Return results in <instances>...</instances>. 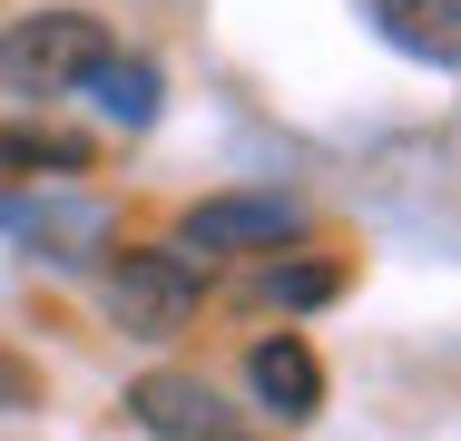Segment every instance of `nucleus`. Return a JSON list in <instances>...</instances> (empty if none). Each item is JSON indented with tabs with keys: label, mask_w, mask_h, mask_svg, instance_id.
Segmentation results:
<instances>
[{
	"label": "nucleus",
	"mask_w": 461,
	"mask_h": 441,
	"mask_svg": "<svg viewBox=\"0 0 461 441\" xmlns=\"http://www.w3.org/2000/svg\"><path fill=\"white\" fill-rule=\"evenodd\" d=\"M373 30L402 50V59H422V69H461V0H364Z\"/></svg>",
	"instance_id": "obj_6"
},
{
	"label": "nucleus",
	"mask_w": 461,
	"mask_h": 441,
	"mask_svg": "<svg viewBox=\"0 0 461 441\" xmlns=\"http://www.w3.org/2000/svg\"><path fill=\"white\" fill-rule=\"evenodd\" d=\"M89 98L108 108V118L148 128V118H158V69H148V59H118V50H108V59L89 69Z\"/></svg>",
	"instance_id": "obj_8"
},
{
	"label": "nucleus",
	"mask_w": 461,
	"mask_h": 441,
	"mask_svg": "<svg viewBox=\"0 0 461 441\" xmlns=\"http://www.w3.org/2000/svg\"><path fill=\"white\" fill-rule=\"evenodd\" d=\"M128 412H138L158 441H256L246 412H236L216 382H196V373H148V382L128 392Z\"/></svg>",
	"instance_id": "obj_4"
},
{
	"label": "nucleus",
	"mask_w": 461,
	"mask_h": 441,
	"mask_svg": "<svg viewBox=\"0 0 461 441\" xmlns=\"http://www.w3.org/2000/svg\"><path fill=\"white\" fill-rule=\"evenodd\" d=\"M304 236V206L294 196H206L177 216V256H266Z\"/></svg>",
	"instance_id": "obj_3"
},
{
	"label": "nucleus",
	"mask_w": 461,
	"mask_h": 441,
	"mask_svg": "<svg viewBox=\"0 0 461 441\" xmlns=\"http://www.w3.org/2000/svg\"><path fill=\"white\" fill-rule=\"evenodd\" d=\"M334 294H344V265H276V274H266V304H285V314H304V304H334Z\"/></svg>",
	"instance_id": "obj_9"
},
{
	"label": "nucleus",
	"mask_w": 461,
	"mask_h": 441,
	"mask_svg": "<svg viewBox=\"0 0 461 441\" xmlns=\"http://www.w3.org/2000/svg\"><path fill=\"white\" fill-rule=\"evenodd\" d=\"M196 256H177V246H138V256L108 265V314L128 324V334H148V344H167V334H186L196 324Z\"/></svg>",
	"instance_id": "obj_2"
},
{
	"label": "nucleus",
	"mask_w": 461,
	"mask_h": 441,
	"mask_svg": "<svg viewBox=\"0 0 461 441\" xmlns=\"http://www.w3.org/2000/svg\"><path fill=\"white\" fill-rule=\"evenodd\" d=\"M246 382H256V402L276 422H314V402H324V363H314L304 334H266V344L246 353Z\"/></svg>",
	"instance_id": "obj_5"
},
{
	"label": "nucleus",
	"mask_w": 461,
	"mask_h": 441,
	"mask_svg": "<svg viewBox=\"0 0 461 441\" xmlns=\"http://www.w3.org/2000/svg\"><path fill=\"white\" fill-rule=\"evenodd\" d=\"M98 59H108V20H98V10H20V20L0 30V88H10V98L89 88Z\"/></svg>",
	"instance_id": "obj_1"
},
{
	"label": "nucleus",
	"mask_w": 461,
	"mask_h": 441,
	"mask_svg": "<svg viewBox=\"0 0 461 441\" xmlns=\"http://www.w3.org/2000/svg\"><path fill=\"white\" fill-rule=\"evenodd\" d=\"M89 167V138H59V128H0V176H79Z\"/></svg>",
	"instance_id": "obj_7"
}]
</instances>
